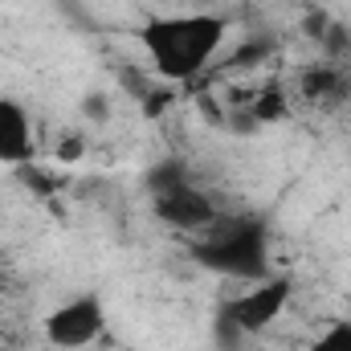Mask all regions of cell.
Segmentation results:
<instances>
[{"label": "cell", "mask_w": 351, "mask_h": 351, "mask_svg": "<svg viewBox=\"0 0 351 351\" xmlns=\"http://www.w3.org/2000/svg\"><path fill=\"white\" fill-rule=\"evenodd\" d=\"M188 258L221 278L258 282L274 274L269 262V225L254 213H221L204 233L188 237Z\"/></svg>", "instance_id": "2"}, {"label": "cell", "mask_w": 351, "mask_h": 351, "mask_svg": "<svg viewBox=\"0 0 351 351\" xmlns=\"http://www.w3.org/2000/svg\"><path fill=\"white\" fill-rule=\"evenodd\" d=\"M269 53H274V41H269V37H250L241 49H233L229 70H250V66H262Z\"/></svg>", "instance_id": "11"}, {"label": "cell", "mask_w": 351, "mask_h": 351, "mask_svg": "<svg viewBox=\"0 0 351 351\" xmlns=\"http://www.w3.org/2000/svg\"><path fill=\"white\" fill-rule=\"evenodd\" d=\"M102 331H106V306L98 294H74L58 302L41 323V335L53 351H86L102 339Z\"/></svg>", "instance_id": "4"}, {"label": "cell", "mask_w": 351, "mask_h": 351, "mask_svg": "<svg viewBox=\"0 0 351 351\" xmlns=\"http://www.w3.org/2000/svg\"><path fill=\"white\" fill-rule=\"evenodd\" d=\"M331 21H335V16H331V12H327V8H306V12H302V33H306V37H311V41H315V45H319V41H323V33H327V25H331Z\"/></svg>", "instance_id": "13"}, {"label": "cell", "mask_w": 351, "mask_h": 351, "mask_svg": "<svg viewBox=\"0 0 351 351\" xmlns=\"http://www.w3.org/2000/svg\"><path fill=\"white\" fill-rule=\"evenodd\" d=\"M306 351H351V319H339V323H331L315 343Z\"/></svg>", "instance_id": "12"}, {"label": "cell", "mask_w": 351, "mask_h": 351, "mask_svg": "<svg viewBox=\"0 0 351 351\" xmlns=\"http://www.w3.org/2000/svg\"><path fill=\"white\" fill-rule=\"evenodd\" d=\"M152 217H156L164 229L180 233V237H196V233H204V229L221 217V208H217V200H213L200 184L184 180V184H176V188L152 192Z\"/></svg>", "instance_id": "5"}, {"label": "cell", "mask_w": 351, "mask_h": 351, "mask_svg": "<svg viewBox=\"0 0 351 351\" xmlns=\"http://www.w3.org/2000/svg\"><path fill=\"white\" fill-rule=\"evenodd\" d=\"M184 180H188V168L180 160H160L147 168V192H164V188H176Z\"/></svg>", "instance_id": "10"}, {"label": "cell", "mask_w": 351, "mask_h": 351, "mask_svg": "<svg viewBox=\"0 0 351 351\" xmlns=\"http://www.w3.org/2000/svg\"><path fill=\"white\" fill-rule=\"evenodd\" d=\"M82 110H86V119H94V123H102L106 119V110H110V98L106 94H86V102H82Z\"/></svg>", "instance_id": "15"}, {"label": "cell", "mask_w": 351, "mask_h": 351, "mask_svg": "<svg viewBox=\"0 0 351 351\" xmlns=\"http://www.w3.org/2000/svg\"><path fill=\"white\" fill-rule=\"evenodd\" d=\"M37 156V139H33V119L16 98H0V164L8 168H25Z\"/></svg>", "instance_id": "6"}, {"label": "cell", "mask_w": 351, "mask_h": 351, "mask_svg": "<svg viewBox=\"0 0 351 351\" xmlns=\"http://www.w3.org/2000/svg\"><path fill=\"white\" fill-rule=\"evenodd\" d=\"M229 16L221 12H152L135 37L160 74V82H192L229 41Z\"/></svg>", "instance_id": "1"}, {"label": "cell", "mask_w": 351, "mask_h": 351, "mask_svg": "<svg viewBox=\"0 0 351 351\" xmlns=\"http://www.w3.org/2000/svg\"><path fill=\"white\" fill-rule=\"evenodd\" d=\"M319 49H323V62H335V66H348L351 70V25L348 21L335 16V21L327 25V33H323Z\"/></svg>", "instance_id": "9"}, {"label": "cell", "mask_w": 351, "mask_h": 351, "mask_svg": "<svg viewBox=\"0 0 351 351\" xmlns=\"http://www.w3.org/2000/svg\"><path fill=\"white\" fill-rule=\"evenodd\" d=\"M82 156H86V143H82L78 135H66L62 147H58V160H62V164H74V160H82Z\"/></svg>", "instance_id": "14"}, {"label": "cell", "mask_w": 351, "mask_h": 351, "mask_svg": "<svg viewBox=\"0 0 351 351\" xmlns=\"http://www.w3.org/2000/svg\"><path fill=\"white\" fill-rule=\"evenodd\" d=\"M290 94H286V86H278V82H265V86H258L250 98H245V119L254 123V127H274V123H286L290 119Z\"/></svg>", "instance_id": "8"}, {"label": "cell", "mask_w": 351, "mask_h": 351, "mask_svg": "<svg viewBox=\"0 0 351 351\" xmlns=\"http://www.w3.org/2000/svg\"><path fill=\"white\" fill-rule=\"evenodd\" d=\"M298 94L319 110H335L351 98V70L335 62H315L298 74Z\"/></svg>", "instance_id": "7"}, {"label": "cell", "mask_w": 351, "mask_h": 351, "mask_svg": "<svg viewBox=\"0 0 351 351\" xmlns=\"http://www.w3.org/2000/svg\"><path fill=\"white\" fill-rule=\"evenodd\" d=\"M294 298V274H265L258 282H245V290L237 298H229L217 315V327H221V339L225 343H237V339H250V335H262L269 331L286 306Z\"/></svg>", "instance_id": "3"}, {"label": "cell", "mask_w": 351, "mask_h": 351, "mask_svg": "<svg viewBox=\"0 0 351 351\" xmlns=\"http://www.w3.org/2000/svg\"><path fill=\"white\" fill-rule=\"evenodd\" d=\"M348 131H351V123H348Z\"/></svg>", "instance_id": "16"}]
</instances>
